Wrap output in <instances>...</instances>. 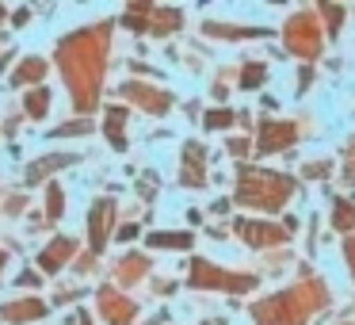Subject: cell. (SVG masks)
Instances as JSON below:
<instances>
[{"mask_svg": "<svg viewBox=\"0 0 355 325\" xmlns=\"http://www.w3.org/2000/svg\"><path fill=\"white\" fill-rule=\"evenodd\" d=\"M329 302V287L321 279H302L291 291H279L271 299H263L260 306L252 310L260 325H309V317Z\"/></svg>", "mask_w": 355, "mask_h": 325, "instance_id": "6da1fadb", "label": "cell"}, {"mask_svg": "<svg viewBox=\"0 0 355 325\" xmlns=\"http://www.w3.org/2000/svg\"><path fill=\"white\" fill-rule=\"evenodd\" d=\"M294 195V180L283 172H263V169H245L237 180V199L245 207L260 210H279Z\"/></svg>", "mask_w": 355, "mask_h": 325, "instance_id": "7a4b0ae2", "label": "cell"}, {"mask_svg": "<svg viewBox=\"0 0 355 325\" xmlns=\"http://www.w3.org/2000/svg\"><path fill=\"white\" fill-rule=\"evenodd\" d=\"M283 39H286V50L306 58V62H313L321 54V27H317L313 12H294L283 27Z\"/></svg>", "mask_w": 355, "mask_h": 325, "instance_id": "3957f363", "label": "cell"}, {"mask_svg": "<svg viewBox=\"0 0 355 325\" xmlns=\"http://www.w3.org/2000/svg\"><path fill=\"white\" fill-rule=\"evenodd\" d=\"M191 283L195 287H222V291H248V287H256V276H237V272H222L207 260H195Z\"/></svg>", "mask_w": 355, "mask_h": 325, "instance_id": "277c9868", "label": "cell"}, {"mask_svg": "<svg viewBox=\"0 0 355 325\" xmlns=\"http://www.w3.org/2000/svg\"><path fill=\"white\" fill-rule=\"evenodd\" d=\"M298 142V126L279 119V123H263L260 126V153H279V149Z\"/></svg>", "mask_w": 355, "mask_h": 325, "instance_id": "5b68a950", "label": "cell"}, {"mask_svg": "<svg viewBox=\"0 0 355 325\" xmlns=\"http://www.w3.org/2000/svg\"><path fill=\"white\" fill-rule=\"evenodd\" d=\"M237 233L248 245L263 249V245H283L286 241V226H271V222H237Z\"/></svg>", "mask_w": 355, "mask_h": 325, "instance_id": "8992f818", "label": "cell"}, {"mask_svg": "<svg viewBox=\"0 0 355 325\" xmlns=\"http://www.w3.org/2000/svg\"><path fill=\"white\" fill-rule=\"evenodd\" d=\"M184 161H187V169H184V184H191V188H199L202 184V146H195V142H187V149H184Z\"/></svg>", "mask_w": 355, "mask_h": 325, "instance_id": "52a82bcc", "label": "cell"}, {"mask_svg": "<svg viewBox=\"0 0 355 325\" xmlns=\"http://www.w3.org/2000/svg\"><path fill=\"white\" fill-rule=\"evenodd\" d=\"M332 226L336 230H355V203H347V199H332Z\"/></svg>", "mask_w": 355, "mask_h": 325, "instance_id": "ba28073f", "label": "cell"}, {"mask_svg": "<svg viewBox=\"0 0 355 325\" xmlns=\"http://www.w3.org/2000/svg\"><path fill=\"white\" fill-rule=\"evenodd\" d=\"M207 35H222V39H260L268 35L263 27H222V24H207Z\"/></svg>", "mask_w": 355, "mask_h": 325, "instance_id": "9c48e42d", "label": "cell"}, {"mask_svg": "<svg viewBox=\"0 0 355 325\" xmlns=\"http://www.w3.org/2000/svg\"><path fill=\"white\" fill-rule=\"evenodd\" d=\"M107 222H111V203H100V207H96V218H92V241H96V249H103Z\"/></svg>", "mask_w": 355, "mask_h": 325, "instance_id": "30bf717a", "label": "cell"}, {"mask_svg": "<svg viewBox=\"0 0 355 325\" xmlns=\"http://www.w3.org/2000/svg\"><path fill=\"white\" fill-rule=\"evenodd\" d=\"M149 245H157V249H187L191 245V233H153Z\"/></svg>", "mask_w": 355, "mask_h": 325, "instance_id": "8fae6325", "label": "cell"}, {"mask_svg": "<svg viewBox=\"0 0 355 325\" xmlns=\"http://www.w3.org/2000/svg\"><path fill=\"white\" fill-rule=\"evenodd\" d=\"M321 16H324L329 35L336 39V35H340V24H344V8H340V4H321Z\"/></svg>", "mask_w": 355, "mask_h": 325, "instance_id": "7c38bea8", "label": "cell"}, {"mask_svg": "<svg viewBox=\"0 0 355 325\" xmlns=\"http://www.w3.org/2000/svg\"><path fill=\"white\" fill-rule=\"evenodd\" d=\"M233 123V111H207V126L210 131H225Z\"/></svg>", "mask_w": 355, "mask_h": 325, "instance_id": "4fadbf2b", "label": "cell"}, {"mask_svg": "<svg viewBox=\"0 0 355 325\" xmlns=\"http://www.w3.org/2000/svg\"><path fill=\"white\" fill-rule=\"evenodd\" d=\"M260 81H263V65H248L245 77H241V88H252V85H260Z\"/></svg>", "mask_w": 355, "mask_h": 325, "instance_id": "5bb4252c", "label": "cell"}, {"mask_svg": "<svg viewBox=\"0 0 355 325\" xmlns=\"http://www.w3.org/2000/svg\"><path fill=\"white\" fill-rule=\"evenodd\" d=\"M46 103H50L46 88H39V92L31 96V115H42V111H46Z\"/></svg>", "mask_w": 355, "mask_h": 325, "instance_id": "9a60e30c", "label": "cell"}, {"mask_svg": "<svg viewBox=\"0 0 355 325\" xmlns=\"http://www.w3.org/2000/svg\"><path fill=\"white\" fill-rule=\"evenodd\" d=\"M344 260H347V272H352V279H355V238L344 241Z\"/></svg>", "mask_w": 355, "mask_h": 325, "instance_id": "2e32d148", "label": "cell"}, {"mask_svg": "<svg viewBox=\"0 0 355 325\" xmlns=\"http://www.w3.org/2000/svg\"><path fill=\"white\" fill-rule=\"evenodd\" d=\"M344 176H347V184H355V142L347 146V169H344Z\"/></svg>", "mask_w": 355, "mask_h": 325, "instance_id": "e0dca14e", "label": "cell"}, {"mask_svg": "<svg viewBox=\"0 0 355 325\" xmlns=\"http://www.w3.org/2000/svg\"><path fill=\"white\" fill-rule=\"evenodd\" d=\"M324 172H329V165H309L306 176H324Z\"/></svg>", "mask_w": 355, "mask_h": 325, "instance_id": "ac0fdd59", "label": "cell"}]
</instances>
